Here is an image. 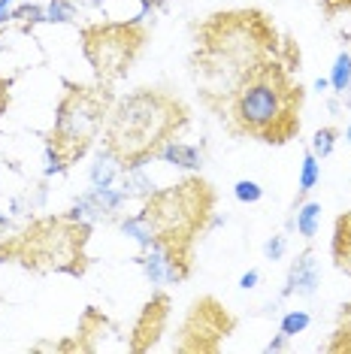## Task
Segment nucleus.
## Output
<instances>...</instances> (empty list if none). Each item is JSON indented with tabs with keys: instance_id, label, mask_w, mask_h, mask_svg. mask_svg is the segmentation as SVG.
<instances>
[{
	"instance_id": "f257e3e1",
	"label": "nucleus",
	"mask_w": 351,
	"mask_h": 354,
	"mask_svg": "<svg viewBox=\"0 0 351 354\" xmlns=\"http://www.w3.org/2000/svg\"><path fill=\"white\" fill-rule=\"evenodd\" d=\"M188 112L176 97L155 88H140L118 100L106 115V146L118 151L127 167H142L155 158V149L173 140L185 127Z\"/></svg>"
},
{
	"instance_id": "f03ea898",
	"label": "nucleus",
	"mask_w": 351,
	"mask_h": 354,
	"mask_svg": "<svg viewBox=\"0 0 351 354\" xmlns=\"http://www.w3.org/2000/svg\"><path fill=\"white\" fill-rule=\"evenodd\" d=\"M300 85H294L278 64H258L236 85L230 118L243 133L263 142H285L300 131Z\"/></svg>"
},
{
	"instance_id": "7ed1b4c3",
	"label": "nucleus",
	"mask_w": 351,
	"mask_h": 354,
	"mask_svg": "<svg viewBox=\"0 0 351 354\" xmlns=\"http://www.w3.org/2000/svg\"><path fill=\"white\" fill-rule=\"evenodd\" d=\"M109 103H113V94L106 88L67 85V94L58 103V115H55V127L49 136V142L58 146L67 164H76L91 149L94 136L106 124Z\"/></svg>"
},
{
	"instance_id": "20e7f679",
	"label": "nucleus",
	"mask_w": 351,
	"mask_h": 354,
	"mask_svg": "<svg viewBox=\"0 0 351 354\" xmlns=\"http://www.w3.org/2000/svg\"><path fill=\"white\" fill-rule=\"evenodd\" d=\"M212 206L209 185L182 182L176 188L158 191L149 197L146 215L155 224V233L173 243H191L197 230H203V218Z\"/></svg>"
},
{
	"instance_id": "39448f33",
	"label": "nucleus",
	"mask_w": 351,
	"mask_h": 354,
	"mask_svg": "<svg viewBox=\"0 0 351 354\" xmlns=\"http://www.w3.org/2000/svg\"><path fill=\"white\" fill-rule=\"evenodd\" d=\"M142 39H146V34L137 28V21L133 25H97L82 34V49L97 79L113 82L131 70L133 58L142 49Z\"/></svg>"
},
{
	"instance_id": "423d86ee",
	"label": "nucleus",
	"mask_w": 351,
	"mask_h": 354,
	"mask_svg": "<svg viewBox=\"0 0 351 354\" xmlns=\"http://www.w3.org/2000/svg\"><path fill=\"white\" fill-rule=\"evenodd\" d=\"M188 243H173V239H161L146 248V254L140 257L146 279L151 285H176L191 272V261H188Z\"/></svg>"
},
{
	"instance_id": "0eeeda50",
	"label": "nucleus",
	"mask_w": 351,
	"mask_h": 354,
	"mask_svg": "<svg viewBox=\"0 0 351 354\" xmlns=\"http://www.w3.org/2000/svg\"><path fill=\"white\" fill-rule=\"evenodd\" d=\"M318 285H321V270H318L315 254L306 248V252H303L297 261L291 263L288 279H285V288H282V297H291V294H297V297H315Z\"/></svg>"
},
{
	"instance_id": "6e6552de",
	"label": "nucleus",
	"mask_w": 351,
	"mask_h": 354,
	"mask_svg": "<svg viewBox=\"0 0 351 354\" xmlns=\"http://www.w3.org/2000/svg\"><path fill=\"white\" fill-rule=\"evenodd\" d=\"M124 173V160L118 158V151H113L103 142V149L94 155V164L88 167V182H91V188H109V185H115V179Z\"/></svg>"
},
{
	"instance_id": "1a4fd4ad",
	"label": "nucleus",
	"mask_w": 351,
	"mask_h": 354,
	"mask_svg": "<svg viewBox=\"0 0 351 354\" xmlns=\"http://www.w3.org/2000/svg\"><path fill=\"white\" fill-rule=\"evenodd\" d=\"M155 158L170 167H182V170H200L203 167V151L197 146H188V142H179V140H167L164 146H158Z\"/></svg>"
},
{
	"instance_id": "9d476101",
	"label": "nucleus",
	"mask_w": 351,
	"mask_h": 354,
	"mask_svg": "<svg viewBox=\"0 0 351 354\" xmlns=\"http://www.w3.org/2000/svg\"><path fill=\"white\" fill-rule=\"evenodd\" d=\"M118 227H122L124 236H131L133 243H137V245L142 248V252H146V248L158 239L155 224H151V218L146 215V209H142V212H137V215H131V218H124L122 224H118Z\"/></svg>"
},
{
	"instance_id": "9b49d317",
	"label": "nucleus",
	"mask_w": 351,
	"mask_h": 354,
	"mask_svg": "<svg viewBox=\"0 0 351 354\" xmlns=\"http://www.w3.org/2000/svg\"><path fill=\"white\" fill-rule=\"evenodd\" d=\"M122 191L127 197H151V194H158V188H155V179L146 173V164L142 167H127L124 176H122Z\"/></svg>"
},
{
	"instance_id": "f8f14e48",
	"label": "nucleus",
	"mask_w": 351,
	"mask_h": 354,
	"mask_svg": "<svg viewBox=\"0 0 351 354\" xmlns=\"http://www.w3.org/2000/svg\"><path fill=\"white\" fill-rule=\"evenodd\" d=\"M294 227L303 239H312L318 227H321V203H315V200H303L297 206V215H294Z\"/></svg>"
},
{
	"instance_id": "ddd939ff",
	"label": "nucleus",
	"mask_w": 351,
	"mask_h": 354,
	"mask_svg": "<svg viewBox=\"0 0 351 354\" xmlns=\"http://www.w3.org/2000/svg\"><path fill=\"white\" fill-rule=\"evenodd\" d=\"M67 218H70V221H79V224H94V221L103 218V209L97 206V200H94V197L85 191V194L73 203V209L67 212Z\"/></svg>"
},
{
	"instance_id": "4468645a",
	"label": "nucleus",
	"mask_w": 351,
	"mask_h": 354,
	"mask_svg": "<svg viewBox=\"0 0 351 354\" xmlns=\"http://www.w3.org/2000/svg\"><path fill=\"white\" fill-rule=\"evenodd\" d=\"M327 79H330V88L339 94V97L351 88V55L348 52H339L336 55V61H333L330 76H327Z\"/></svg>"
},
{
	"instance_id": "2eb2a0df",
	"label": "nucleus",
	"mask_w": 351,
	"mask_h": 354,
	"mask_svg": "<svg viewBox=\"0 0 351 354\" xmlns=\"http://www.w3.org/2000/svg\"><path fill=\"white\" fill-rule=\"evenodd\" d=\"M318 182H321V164H318V158L312 151H306V155H303V167H300V185H297L300 197H306Z\"/></svg>"
},
{
	"instance_id": "dca6fc26",
	"label": "nucleus",
	"mask_w": 351,
	"mask_h": 354,
	"mask_svg": "<svg viewBox=\"0 0 351 354\" xmlns=\"http://www.w3.org/2000/svg\"><path fill=\"white\" fill-rule=\"evenodd\" d=\"M88 194L97 200V206L103 209V215H113V212H118V209H122V206L127 203V200H131V197L124 194V191H115L113 185H109V188H91Z\"/></svg>"
},
{
	"instance_id": "f3484780",
	"label": "nucleus",
	"mask_w": 351,
	"mask_h": 354,
	"mask_svg": "<svg viewBox=\"0 0 351 354\" xmlns=\"http://www.w3.org/2000/svg\"><path fill=\"white\" fill-rule=\"evenodd\" d=\"M336 140H339V131H336V127H321V131H315L309 151H312L318 160H321V158H330L333 149H336Z\"/></svg>"
},
{
	"instance_id": "a211bd4d",
	"label": "nucleus",
	"mask_w": 351,
	"mask_h": 354,
	"mask_svg": "<svg viewBox=\"0 0 351 354\" xmlns=\"http://www.w3.org/2000/svg\"><path fill=\"white\" fill-rule=\"evenodd\" d=\"M46 21H52V25H70V21H76V3L73 0H49L46 3Z\"/></svg>"
},
{
	"instance_id": "6ab92c4d",
	"label": "nucleus",
	"mask_w": 351,
	"mask_h": 354,
	"mask_svg": "<svg viewBox=\"0 0 351 354\" xmlns=\"http://www.w3.org/2000/svg\"><path fill=\"white\" fill-rule=\"evenodd\" d=\"M309 324H312V315L309 312H303V309H291L288 315L282 318V324H278V333H285L291 339V336H297V333H303Z\"/></svg>"
},
{
	"instance_id": "aec40b11",
	"label": "nucleus",
	"mask_w": 351,
	"mask_h": 354,
	"mask_svg": "<svg viewBox=\"0 0 351 354\" xmlns=\"http://www.w3.org/2000/svg\"><path fill=\"white\" fill-rule=\"evenodd\" d=\"M234 197L239 203H260L263 200V188L254 179H239L234 185Z\"/></svg>"
},
{
	"instance_id": "412c9836",
	"label": "nucleus",
	"mask_w": 351,
	"mask_h": 354,
	"mask_svg": "<svg viewBox=\"0 0 351 354\" xmlns=\"http://www.w3.org/2000/svg\"><path fill=\"white\" fill-rule=\"evenodd\" d=\"M10 19L12 21H30V25H37V21H46V6H37V3H21L10 10Z\"/></svg>"
},
{
	"instance_id": "4be33fe9",
	"label": "nucleus",
	"mask_w": 351,
	"mask_h": 354,
	"mask_svg": "<svg viewBox=\"0 0 351 354\" xmlns=\"http://www.w3.org/2000/svg\"><path fill=\"white\" fill-rule=\"evenodd\" d=\"M64 170H67V160H64L58 146H55V142H46V176H58Z\"/></svg>"
},
{
	"instance_id": "5701e85b",
	"label": "nucleus",
	"mask_w": 351,
	"mask_h": 354,
	"mask_svg": "<svg viewBox=\"0 0 351 354\" xmlns=\"http://www.w3.org/2000/svg\"><path fill=\"white\" fill-rule=\"evenodd\" d=\"M285 248H288V239H285L282 233H276V236H269L267 243H263V257H267L269 263H276L285 257Z\"/></svg>"
},
{
	"instance_id": "b1692460",
	"label": "nucleus",
	"mask_w": 351,
	"mask_h": 354,
	"mask_svg": "<svg viewBox=\"0 0 351 354\" xmlns=\"http://www.w3.org/2000/svg\"><path fill=\"white\" fill-rule=\"evenodd\" d=\"M258 281H260V272L249 270V272H243V279H239V288H243V291H254V288H258Z\"/></svg>"
},
{
	"instance_id": "393cba45",
	"label": "nucleus",
	"mask_w": 351,
	"mask_h": 354,
	"mask_svg": "<svg viewBox=\"0 0 351 354\" xmlns=\"http://www.w3.org/2000/svg\"><path fill=\"white\" fill-rule=\"evenodd\" d=\"M6 106H10V85H6V79L0 76V115L6 112Z\"/></svg>"
},
{
	"instance_id": "a878e982",
	"label": "nucleus",
	"mask_w": 351,
	"mask_h": 354,
	"mask_svg": "<svg viewBox=\"0 0 351 354\" xmlns=\"http://www.w3.org/2000/svg\"><path fill=\"white\" fill-rule=\"evenodd\" d=\"M285 342H288V336L278 333L276 339H269V342H267V351H282V348H285Z\"/></svg>"
},
{
	"instance_id": "bb28decb",
	"label": "nucleus",
	"mask_w": 351,
	"mask_h": 354,
	"mask_svg": "<svg viewBox=\"0 0 351 354\" xmlns=\"http://www.w3.org/2000/svg\"><path fill=\"white\" fill-rule=\"evenodd\" d=\"M12 6H15V0H0V25L10 19V10H12Z\"/></svg>"
},
{
	"instance_id": "cd10ccee",
	"label": "nucleus",
	"mask_w": 351,
	"mask_h": 354,
	"mask_svg": "<svg viewBox=\"0 0 351 354\" xmlns=\"http://www.w3.org/2000/svg\"><path fill=\"white\" fill-rule=\"evenodd\" d=\"M73 3L79 10H97V6H103V0H73Z\"/></svg>"
},
{
	"instance_id": "c85d7f7f",
	"label": "nucleus",
	"mask_w": 351,
	"mask_h": 354,
	"mask_svg": "<svg viewBox=\"0 0 351 354\" xmlns=\"http://www.w3.org/2000/svg\"><path fill=\"white\" fill-rule=\"evenodd\" d=\"M327 88H330V79H318V82H315V91H327Z\"/></svg>"
},
{
	"instance_id": "c756f323",
	"label": "nucleus",
	"mask_w": 351,
	"mask_h": 354,
	"mask_svg": "<svg viewBox=\"0 0 351 354\" xmlns=\"http://www.w3.org/2000/svg\"><path fill=\"white\" fill-rule=\"evenodd\" d=\"M10 227V218H6V215H0V230H6Z\"/></svg>"
},
{
	"instance_id": "7c9ffc66",
	"label": "nucleus",
	"mask_w": 351,
	"mask_h": 354,
	"mask_svg": "<svg viewBox=\"0 0 351 354\" xmlns=\"http://www.w3.org/2000/svg\"><path fill=\"white\" fill-rule=\"evenodd\" d=\"M345 142L351 146V122H348V127H345Z\"/></svg>"
}]
</instances>
